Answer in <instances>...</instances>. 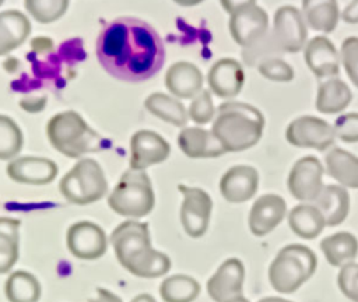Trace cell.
<instances>
[{
	"mask_svg": "<svg viewBox=\"0 0 358 302\" xmlns=\"http://www.w3.org/2000/svg\"><path fill=\"white\" fill-rule=\"evenodd\" d=\"M323 165L312 155L298 159L289 171L287 186L291 196L299 201L313 203L323 190Z\"/></svg>",
	"mask_w": 358,
	"mask_h": 302,
	"instance_id": "10",
	"label": "cell"
},
{
	"mask_svg": "<svg viewBox=\"0 0 358 302\" xmlns=\"http://www.w3.org/2000/svg\"><path fill=\"white\" fill-rule=\"evenodd\" d=\"M155 197L151 180L144 171L127 169L108 197L109 207L119 215L141 218L154 208Z\"/></svg>",
	"mask_w": 358,
	"mask_h": 302,
	"instance_id": "6",
	"label": "cell"
},
{
	"mask_svg": "<svg viewBox=\"0 0 358 302\" xmlns=\"http://www.w3.org/2000/svg\"><path fill=\"white\" fill-rule=\"evenodd\" d=\"M257 69L259 73L270 81L288 82L294 78V69L280 57L266 59L257 66Z\"/></svg>",
	"mask_w": 358,
	"mask_h": 302,
	"instance_id": "37",
	"label": "cell"
},
{
	"mask_svg": "<svg viewBox=\"0 0 358 302\" xmlns=\"http://www.w3.org/2000/svg\"><path fill=\"white\" fill-rule=\"evenodd\" d=\"M326 171L343 187L358 189V158L351 152L334 147L326 155Z\"/></svg>",
	"mask_w": 358,
	"mask_h": 302,
	"instance_id": "25",
	"label": "cell"
},
{
	"mask_svg": "<svg viewBox=\"0 0 358 302\" xmlns=\"http://www.w3.org/2000/svg\"><path fill=\"white\" fill-rule=\"evenodd\" d=\"M22 133L8 116L0 115V159H14L22 148Z\"/></svg>",
	"mask_w": 358,
	"mask_h": 302,
	"instance_id": "34",
	"label": "cell"
},
{
	"mask_svg": "<svg viewBox=\"0 0 358 302\" xmlns=\"http://www.w3.org/2000/svg\"><path fill=\"white\" fill-rule=\"evenodd\" d=\"M70 253L83 260H95L105 254L108 239L103 229L91 221H78L73 224L66 236Z\"/></svg>",
	"mask_w": 358,
	"mask_h": 302,
	"instance_id": "12",
	"label": "cell"
},
{
	"mask_svg": "<svg viewBox=\"0 0 358 302\" xmlns=\"http://www.w3.org/2000/svg\"><path fill=\"white\" fill-rule=\"evenodd\" d=\"M62 196L73 204H91L101 200L108 190V182L101 165L91 159H80L60 180Z\"/></svg>",
	"mask_w": 358,
	"mask_h": 302,
	"instance_id": "7",
	"label": "cell"
},
{
	"mask_svg": "<svg viewBox=\"0 0 358 302\" xmlns=\"http://www.w3.org/2000/svg\"><path fill=\"white\" fill-rule=\"evenodd\" d=\"M131 302H155V299L148 294H140L136 298H133Z\"/></svg>",
	"mask_w": 358,
	"mask_h": 302,
	"instance_id": "46",
	"label": "cell"
},
{
	"mask_svg": "<svg viewBox=\"0 0 358 302\" xmlns=\"http://www.w3.org/2000/svg\"><path fill=\"white\" fill-rule=\"evenodd\" d=\"M259 302H291V301L284 299V298H278V296H266V298H262Z\"/></svg>",
	"mask_w": 358,
	"mask_h": 302,
	"instance_id": "48",
	"label": "cell"
},
{
	"mask_svg": "<svg viewBox=\"0 0 358 302\" xmlns=\"http://www.w3.org/2000/svg\"><path fill=\"white\" fill-rule=\"evenodd\" d=\"M351 98L352 94L344 81L338 78H330L322 82L317 88L316 109L326 115L338 113L348 106Z\"/></svg>",
	"mask_w": 358,
	"mask_h": 302,
	"instance_id": "28",
	"label": "cell"
},
{
	"mask_svg": "<svg viewBox=\"0 0 358 302\" xmlns=\"http://www.w3.org/2000/svg\"><path fill=\"white\" fill-rule=\"evenodd\" d=\"M110 243L119 263L136 277L157 278L171 268L169 257L151 246L145 222L129 220L119 224L110 235Z\"/></svg>",
	"mask_w": 358,
	"mask_h": 302,
	"instance_id": "2",
	"label": "cell"
},
{
	"mask_svg": "<svg viewBox=\"0 0 358 302\" xmlns=\"http://www.w3.org/2000/svg\"><path fill=\"white\" fill-rule=\"evenodd\" d=\"M31 34L28 17L17 10L0 13V56L21 46Z\"/></svg>",
	"mask_w": 358,
	"mask_h": 302,
	"instance_id": "23",
	"label": "cell"
},
{
	"mask_svg": "<svg viewBox=\"0 0 358 302\" xmlns=\"http://www.w3.org/2000/svg\"><path fill=\"white\" fill-rule=\"evenodd\" d=\"M340 62L343 63L350 80L358 88V38H347L340 50Z\"/></svg>",
	"mask_w": 358,
	"mask_h": 302,
	"instance_id": "38",
	"label": "cell"
},
{
	"mask_svg": "<svg viewBox=\"0 0 358 302\" xmlns=\"http://www.w3.org/2000/svg\"><path fill=\"white\" fill-rule=\"evenodd\" d=\"M270 36L280 53H296L306 42L308 31L303 15L292 6H282L275 11Z\"/></svg>",
	"mask_w": 358,
	"mask_h": 302,
	"instance_id": "8",
	"label": "cell"
},
{
	"mask_svg": "<svg viewBox=\"0 0 358 302\" xmlns=\"http://www.w3.org/2000/svg\"><path fill=\"white\" fill-rule=\"evenodd\" d=\"M326 260L336 267L351 263L358 254V240L350 232H337L320 242Z\"/></svg>",
	"mask_w": 358,
	"mask_h": 302,
	"instance_id": "29",
	"label": "cell"
},
{
	"mask_svg": "<svg viewBox=\"0 0 358 302\" xmlns=\"http://www.w3.org/2000/svg\"><path fill=\"white\" fill-rule=\"evenodd\" d=\"M305 62L319 78L333 77L340 70V55L326 36H315L306 43Z\"/></svg>",
	"mask_w": 358,
	"mask_h": 302,
	"instance_id": "20",
	"label": "cell"
},
{
	"mask_svg": "<svg viewBox=\"0 0 358 302\" xmlns=\"http://www.w3.org/2000/svg\"><path fill=\"white\" fill-rule=\"evenodd\" d=\"M88 302H123V301H122L120 296H117L112 291L105 289V288H98L96 289V296L90 298Z\"/></svg>",
	"mask_w": 358,
	"mask_h": 302,
	"instance_id": "44",
	"label": "cell"
},
{
	"mask_svg": "<svg viewBox=\"0 0 358 302\" xmlns=\"http://www.w3.org/2000/svg\"><path fill=\"white\" fill-rule=\"evenodd\" d=\"M207 81L214 95L220 98H234L243 87V69L235 59H220L211 66Z\"/></svg>",
	"mask_w": 358,
	"mask_h": 302,
	"instance_id": "19",
	"label": "cell"
},
{
	"mask_svg": "<svg viewBox=\"0 0 358 302\" xmlns=\"http://www.w3.org/2000/svg\"><path fill=\"white\" fill-rule=\"evenodd\" d=\"M70 0H24L28 14L41 24L59 20L67 10Z\"/></svg>",
	"mask_w": 358,
	"mask_h": 302,
	"instance_id": "35",
	"label": "cell"
},
{
	"mask_svg": "<svg viewBox=\"0 0 358 302\" xmlns=\"http://www.w3.org/2000/svg\"><path fill=\"white\" fill-rule=\"evenodd\" d=\"M46 102H48V98L45 95H31V96L22 98L20 101V106L28 113H38L45 109Z\"/></svg>",
	"mask_w": 358,
	"mask_h": 302,
	"instance_id": "41",
	"label": "cell"
},
{
	"mask_svg": "<svg viewBox=\"0 0 358 302\" xmlns=\"http://www.w3.org/2000/svg\"><path fill=\"white\" fill-rule=\"evenodd\" d=\"M336 137L345 143L358 141V113H344L340 115L333 124Z\"/></svg>",
	"mask_w": 358,
	"mask_h": 302,
	"instance_id": "40",
	"label": "cell"
},
{
	"mask_svg": "<svg viewBox=\"0 0 358 302\" xmlns=\"http://www.w3.org/2000/svg\"><path fill=\"white\" fill-rule=\"evenodd\" d=\"M8 302H38L41 296L39 281L27 271H14L4 284Z\"/></svg>",
	"mask_w": 358,
	"mask_h": 302,
	"instance_id": "32",
	"label": "cell"
},
{
	"mask_svg": "<svg viewBox=\"0 0 358 302\" xmlns=\"http://www.w3.org/2000/svg\"><path fill=\"white\" fill-rule=\"evenodd\" d=\"M316 264V256L309 247L298 243L284 246L270 264V284L281 294L295 292L313 275Z\"/></svg>",
	"mask_w": 358,
	"mask_h": 302,
	"instance_id": "5",
	"label": "cell"
},
{
	"mask_svg": "<svg viewBox=\"0 0 358 302\" xmlns=\"http://www.w3.org/2000/svg\"><path fill=\"white\" fill-rule=\"evenodd\" d=\"M267 31V13L256 4L232 14L229 18V32L234 41L242 48L252 45L253 42L264 36Z\"/></svg>",
	"mask_w": 358,
	"mask_h": 302,
	"instance_id": "15",
	"label": "cell"
},
{
	"mask_svg": "<svg viewBox=\"0 0 358 302\" xmlns=\"http://www.w3.org/2000/svg\"><path fill=\"white\" fill-rule=\"evenodd\" d=\"M302 15L312 29L324 34L334 31L340 17L336 0H302Z\"/></svg>",
	"mask_w": 358,
	"mask_h": 302,
	"instance_id": "26",
	"label": "cell"
},
{
	"mask_svg": "<svg viewBox=\"0 0 358 302\" xmlns=\"http://www.w3.org/2000/svg\"><path fill=\"white\" fill-rule=\"evenodd\" d=\"M288 225L295 235L303 239H313L326 226L324 218L315 204H299L288 213Z\"/></svg>",
	"mask_w": 358,
	"mask_h": 302,
	"instance_id": "27",
	"label": "cell"
},
{
	"mask_svg": "<svg viewBox=\"0 0 358 302\" xmlns=\"http://www.w3.org/2000/svg\"><path fill=\"white\" fill-rule=\"evenodd\" d=\"M200 294V284L190 275L175 274L165 278L159 285L164 302H192Z\"/></svg>",
	"mask_w": 358,
	"mask_h": 302,
	"instance_id": "31",
	"label": "cell"
},
{
	"mask_svg": "<svg viewBox=\"0 0 358 302\" xmlns=\"http://www.w3.org/2000/svg\"><path fill=\"white\" fill-rule=\"evenodd\" d=\"M178 145L189 158H215L225 154L213 131L201 127L182 129L178 136Z\"/></svg>",
	"mask_w": 358,
	"mask_h": 302,
	"instance_id": "22",
	"label": "cell"
},
{
	"mask_svg": "<svg viewBox=\"0 0 358 302\" xmlns=\"http://www.w3.org/2000/svg\"><path fill=\"white\" fill-rule=\"evenodd\" d=\"M245 267L239 259L225 260L207 281V292L214 302H227L242 295Z\"/></svg>",
	"mask_w": 358,
	"mask_h": 302,
	"instance_id": "14",
	"label": "cell"
},
{
	"mask_svg": "<svg viewBox=\"0 0 358 302\" xmlns=\"http://www.w3.org/2000/svg\"><path fill=\"white\" fill-rule=\"evenodd\" d=\"M287 204L277 194H263L252 206L249 213V229L255 236L271 232L285 217Z\"/></svg>",
	"mask_w": 358,
	"mask_h": 302,
	"instance_id": "18",
	"label": "cell"
},
{
	"mask_svg": "<svg viewBox=\"0 0 358 302\" xmlns=\"http://www.w3.org/2000/svg\"><path fill=\"white\" fill-rule=\"evenodd\" d=\"M259 187V173L253 166L236 165L229 168L220 180V192L229 203L250 200Z\"/></svg>",
	"mask_w": 358,
	"mask_h": 302,
	"instance_id": "16",
	"label": "cell"
},
{
	"mask_svg": "<svg viewBox=\"0 0 358 302\" xmlns=\"http://www.w3.org/2000/svg\"><path fill=\"white\" fill-rule=\"evenodd\" d=\"M222 8L228 13V14H235L246 7H250L255 4L256 0H220Z\"/></svg>",
	"mask_w": 358,
	"mask_h": 302,
	"instance_id": "42",
	"label": "cell"
},
{
	"mask_svg": "<svg viewBox=\"0 0 358 302\" xmlns=\"http://www.w3.org/2000/svg\"><path fill=\"white\" fill-rule=\"evenodd\" d=\"M337 284L343 295L352 302H358V263H347L340 268Z\"/></svg>",
	"mask_w": 358,
	"mask_h": 302,
	"instance_id": "39",
	"label": "cell"
},
{
	"mask_svg": "<svg viewBox=\"0 0 358 302\" xmlns=\"http://www.w3.org/2000/svg\"><path fill=\"white\" fill-rule=\"evenodd\" d=\"M341 18L348 24H358V0H351V3L343 10Z\"/></svg>",
	"mask_w": 358,
	"mask_h": 302,
	"instance_id": "43",
	"label": "cell"
},
{
	"mask_svg": "<svg viewBox=\"0 0 358 302\" xmlns=\"http://www.w3.org/2000/svg\"><path fill=\"white\" fill-rule=\"evenodd\" d=\"M227 302H249V301L241 295V296H235V298H232V299H229Z\"/></svg>",
	"mask_w": 358,
	"mask_h": 302,
	"instance_id": "49",
	"label": "cell"
},
{
	"mask_svg": "<svg viewBox=\"0 0 358 302\" xmlns=\"http://www.w3.org/2000/svg\"><path fill=\"white\" fill-rule=\"evenodd\" d=\"M130 152V168L145 171L151 165L164 162L171 152V147L158 133L138 130L131 136Z\"/></svg>",
	"mask_w": 358,
	"mask_h": 302,
	"instance_id": "13",
	"label": "cell"
},
{
	"mask_svg": "<svg viewBox=\"0 0 358 302\" xmlns=\"http://www.w3.org/2000/svg\"><path fill=\"white\" fill-rule=\"evenodd\" d=\"M287 141L299 148L327 150L336 138L333 126L315 116H301L292 120L285 131Z\"/></svg>",
	"mask_w": 358,
	"mask_h": 302,
	"instance_id": "11",
	"label": "cell"
},
{
	"mask_svg": "<svg viewBox=\"0 0 358 302\" xmlns=\"http://www.w3.org/2000/svg\"><path fill=\"white\" fill-rule=\"evenodd\" d=\"M20 221L0 217V274L10 271L18 260Z\"/></svg>",
	"mask_w": 358,
	"mask_h": 302,
	"instance_id": "33",
	"label": "cell"
},
{
	"mask_svg": "<svg viewBox=\"0 0 358 302\" xmlns=\"http://www.w3.org/2000/svg\"><path fill=\"white\" fill-rule=\"evenodd\" d=\"M96 57L103 70L126 82H143L164 66L165 48L145 21L120 17L106 24L96 39Z\"/></svg>",
	"mask_w": 358,
	"mask_h": 302,
	"instance_id": "1",
	"label": "cell"
},
{
	"mask_svg": "<svg viewBox=\"0 0 358 302\" xmlns=\"http://www.w3.org/2000/svg\"><path fill=\"white\" fill-rule=\"evenodd\" d=\"M165 85L175 98L190 99L201 91L203 74L190 62H176L165 74Z\"/></svg>",
	"mask_w": 358,
	"mask_h": 302,
	"instance_id": "21",
	"label": "cell"
},
{
	"mask_svg": "<svg viewBox=\"0 0 358 302\" xmlns=\"http://www.w3.org/2000/svg\"><path fill=\"white\" fill-rule=\"evenodd\" d=\"M313 204L322 213L326 225L336 226L348 215L350 196L345 187L338 185H327L323 187Z\"/></svg>",
	"mask_w": 358,
	"mask_h": 302,
	"instance_id": "24",
	"label": "cell"
},
{
	"mask_svg": "<svg viewBox=\"0 0 358 302\" xmlns=\"http://www.w3.org/2000/svg\"><path fill=\"white\" fill-rule=\"evenodd\" d=\"M178 189L183 196L180 206L182 226L189 236L200 238L208 228L213 208L211 197L200 187L178 185Z\"/></svg>",
	"mask_w": 358,
	"mask_h": 302,
	"instance_id": "9",
	"label": "cell"
},
{
	"mask_svg": "<svg viewBox=\"0 0 358 302\" xmlns=\"http://www.w3.org/2000/svg\"><path fill=\"white\" fill-rule=\"evenodd\" d=\"M3 1H4V0H0V6H1V4H3Z\"/></svg>",
	"mask_w": 358,
	"mask_h": 302,
	"instance_id": "50",
	"label": "cell"
},
{
	"mask_svg": "<svg viewBox=\"0 0 358 302\" xmlns=\"http://www.w3.org/2000/svg\"><path fill=\"white\" fill-rule=\"evenodd\" d=\"M46 134L53 148L69 158H80L101 147L99 136L74 110L60 112L50 117Z\"/></svg>",
	"mask_w": 358,
	"mask_h": 302,
	"instance_id": "4",
	"label": "cell"
},
{
	"mask_svg": "<svg viewBox=\"0 0 358 302\" xmlns=\"http://www.w3.org/2000/svg\"><path fill=\"white\" fill-rule=\"evenodd\" d=\"M7 175L24 185H48L57 175V165L43 157H18L8 162Z\"/></svg>",
	"mask_w": 358,
	"mask_h": 302,
	"instance_id": "17",
	"label": "cell"
},
{
	"mask_svg": "<svg viewBox=\"0 0 358 302\" xmlns=\"http://www.w3.org/2000/svg\"><path fill=\"white\" fill-rule=\"evenodd\" d=\"M187 115L197 124H206L215 117V108L210 91L201 89L194 98H192Z\"/></svg>",
	"mask_w": 358,
	"mask_h": 302,
	"instance_id": "36",
	"label": "cell"
},
{
	"mask_svg": "<svg viewBox=\"0 0 358 302\" xmlns=\"http://www.w3.org/2000/svg\"><path fill=\"white\" fill-rule=\"evenodd\" d=\"M263 129L264 117L255 106L225 102L218 106L211 131L225 152H239L257 144Z\"/></svg>",
	"mask_w": 358,
	"mask_h": 302,
	"instance_id": "3",
	"label": "cell"
},
{
	"mask_svg": "<svg viewBox=\"0 0 358 302\" xmlns=\"http://www.w3.org/2000/svg\"><path fill=\"white\" fill-rule=\"evenodd\" d=\"M31 45H32V49L38 53H48L49 50L53 49V42L49 38H43V36L35 38Z\"/></svg>",
	"mask_w": 358,
	"mask_h": 302,
	"instance_id": "45",
	"label": "cell"
},
{
	"mask_svg": "<svg viewBox=\"0 0 358 302\" xmlns=\"http://www.w3.org/2000/svg\"><path fill=\"white\" fill-rule=\"evenodd\" d=\"M144 106L151 115L179 127L185 126L189 119L187 110L183 103L178 98L162 92H154L147 96Z\"/></svg>",
	"mask_w": 358,
	"mask_h": 302,
	"instance_id": "30",
	"label": "cell"
},
{
	"mask_svg": "<svg viewBox=\"0 0 358 302\" xmlns=\"http://www.w3.org/2000/svg\"><path fill=\"white\" fill-rule=\"evenodd\" d=\"M176 4L179 6H183V7H192V6H196V4H200L201 1L204 0H173Z\"/></svg>",
	"mask_w": 358,
	"mask_h": 302,
	"instance_id": "47",
	"label": "cell"
}]
</instances>
